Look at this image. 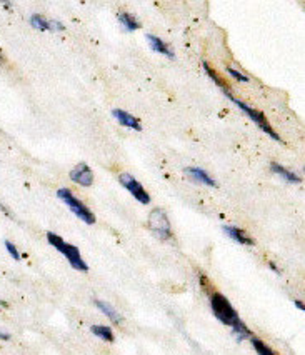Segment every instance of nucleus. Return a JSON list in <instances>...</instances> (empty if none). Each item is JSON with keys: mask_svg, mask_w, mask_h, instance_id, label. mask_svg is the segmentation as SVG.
<instances>
[{"mask_svg": "<svg viewBox=\"0 0 305 355\" xmlns=\"http://www.w3.org/2000/svg\"><path fill=\"white\" fill-rule=\"evenodd\" d=\"M270 168H272V172L277 173V175L282 177V179L286 180V182H288V184H300V182H302V179H300V177L297 175L295 172L287 171V168L282 167V165H280V164L272 162L270 164Z\"/></svg>", "mask_w": 305, "mask_h": 355, "instance_id": "f8f14e48", "label": "nucleus"}, {"mask_svg": "<svg viewBox=\"0 0 305 355\" xmlns=\"http://www.w3.org/2000/svg\"><path fill=\"white\" fill-rule=\"evenodd\" d=\"M31 24H32V27L39 28V31H42V32H52L53 31V28H52V20H47V19L44 17V15H40V14L32 15Z\"/></svg>", "mask_w": 305, "mask_h": 355, "instance_id": "2eb2a0df", "label": "nucleus"}, {"mask_svg": "<svg viewBox=\"0 0 305 355\" xmlns=\"http://www.w3.org/2000/svg\"><path fill=\"white\" fill-rule=\"evenodd\" d=\"M47 241L52 247H55V249L59 250L62 255H65V259L69 260V263L73 267V269L82 270V272L89 270V266L84 262V259H82V255H80V250L77 249L76 245H70V243H67L64 239L59 237V235L53 234V232L47 234Z\"/></svg>", "mask_w": 305, "mask_h": 355, "instance_id": "f257e3e1", "label": "nucleus"}, {"mask_svg": "<svg viewBox=\"0 0 305 355\" xmlns=\"http://www.w3.org/2000/svg\"><path fill=\"white\" fill-rule=\"evenodd\" d=\"M225 96L229 97L230 101H232L234 104H236V105L238 107V109L242 110V112L249 115V119H250V121H252L254 123H257V125H259V129H262V132H265V134L269 135L270 139L277 140V142H282V139L279 137V134H277V132H275L274 129H272V125H270V123H269V121H267V117H265V115H263V114L261 112V110H255V109H252V107H249V105H247L245 102L238 101L237 97H234L232 94H230V92H227Z\"/></svg>", "mask_w": 305, "mask_h": 355, "instance_id": "20e7f679", "label": "nucleus"}, {"mask_svg": "<svg viewBox=\"0 0 305 355\" xmlns=\"http://www.w3.org/2000/svg\"><path fill=\"white\" fill-rule=\"evenodd\" d=\"M224 232L229 235L232 241L242 243V245H254L255 243L254 239L250 237L245 230L238 229V227H236V225H224Z\"/></svg>", "mask_w": 305, "mask_h": 355, "instance_id": "1a4fd4ad", "label": "nucleus"}, {"mask_svg": "<svg viewBox=\"0 0 305 355\" xmlns=\"http://www.w3.org/2000/svg\"><path fill=\"white\" fill-rule=\"evenodd\" d=\"M185 172H187L189 175H191L193 180H197V182H202V184L209 185V187H214V189L218 187L216 180H214L212 177L209 175V172H205L204 168H199V167H189V168H185Z\"/></svg>", "mask_w": 305, "mask_h": 355, "instance_id": "9b49d317", "label": "nucleus"}, {"mask_svg": "<svg viewBox=\"0 0 305 355\" xmlns=\"http://www.w3.org/2000/svg\"><path fill=\"white\" fill-rule=\"evenodd\" d=\"M94 304L97 305V309H101L102 313H105V315L109 317L110 320L115 322V324H122V322H123L121 313L115 311V309L110 304H107V302H104V300H98V299L94 300Z\"/></svg>", "mask_w": 305, "mask_h": 355, "instance_id": "ddd939ff", "label": "nucleus"}, {"mask_svg": "<svg viewBox=\"0 0 305 355\" xmlns=\"http://www.w3.org/2000/svg\"><path fill=\"white\" fill-rule=\"evenodd\" d=\"M148 229L162 241H168L172 237L171 220H168L167 214L162 209H154L148 214Z\"/></svg>", "mask_w": 305, "mask_h": 355, "instance_id": "39448f33", "label": "nucleus"}, {"mask_svg": "<svg viewBox=\"0 0 305 355\" xmlns=\"http://www.w3.org/2000/svg\"><path fill=\"white\" fill-rule=\"evenodd\" d=\"M119 180H121L123 189H127V191H129L132 196H134L135 199L140 202V204H143V205L150 204V196H148L146 189L142 187V184H140L139 180L132 175V173H129V172L121 173Z\"/></svg>", "mask_w": 305, "mask_h": 355, "instance_id": "423d86ee", "label": "nucleus"}, {"mask_svg": "<svg viewBox=\"0 0 305 355\" xmlns=\"http://www.w3.org/2000/svg\"><path fill=\"white\" fill-rule=\"evenodd\" d=\"M3 59V57H2V53H0V60H2Z\"/></svg>", "mask_w": 305, "mask_h": 355, "instance_id": "a878e982", "label": "nucleus"}, {"mask_svg": "<svg viewBox=\"0 0 305 355\" xmlns=\"http://www.w3.org/2000/svg\"><path fill=\"white\" fill-rule=\"evenodd\" d=\"M0 210H2V212H3V214H6V216H12V214H10V210H9V209H7V207H6V205H3V204H2V200H0Z\"/></svg>", "mask_w": 305, "mask_h": 355, "instance_id": "4be33fe9", "label": "nucleus"}, {"mask_svg": "<svg viewBox=\"0 0 305 355\" xmlns=\"http://www.w3.org/2000/svg\"><path fill=\"white\" fill-rule=\"evenodd\" d=\"M119 20H121L123 28H125V31H129V32L139 31V28H140L139 20L135 19L132 14H129V12H122V14L119 15Z\"/></svg>", "mask_w": 305, "mask_h": 355, "instance_id": "4468645a", "label": "nucleus"}, {"mask_svg": "<svg viewBox=\"0 0 305 355\" xmlns=\"http://www.w3.org/2000/svg\"><path fill=\"white\" fill-rule=\"evenodd\" d=\"M204 70H205V72H207L209 73V77L210 78H212V80L214 82H216V84L218 85V87H220V89H224V92L227 94V92H230V89H229V85H227L225 84V82L224 80H222V78L220 77H218V73L216 72V70H214L212 67H210V65L207 64V62H204Z\"/></svg>", "mask_w": 305, "mask_h": 355, "instance_id": "a211bd4d", "label": "nucleus"}, {"mask_svg": "<svg viewBox=\"0 0 305 355\" xmlns=\"http://www.w3.org/2000/svg\"><path fill=\"white\" fill-rule=\"evenodd\" d=\"M0 338H2V340H10V336L9 334H3L2 330H0Z\"/></svg>", "mask_w": 305, "mask_h": 355, "instance_id": "b1692460", "label": "nucleus"}, {"mask_svg": "<svg viewBox=\"0 0 305 355\" xmlns=\"http://www.w3.org/2000/svg\"><path fill=\"white\" fill-rule=\"evenodd\" d=\"M70 179L82 187H90L94 184V172L87 164H79L70 171Z\"/></svg>", "mask_w": 305, "mask_h": 355, "instance_id": "0eeeda50", "label": "nucleus"}, {"mask_svg": "<svg viewBox=\"0 0 305 355\" xmlns=\"http://www.w3.org/2000/svg\"><path fill=\"white\" fill-rule=\"evenodd\" d=\"M269 266H270V269H272V270H275V272H277V274H280V270L277 269V267H275V263H272V262H270Z\"/></svg>", "mask_w": 305, "mask_h": 355, "instance_id": "393cba45", "label": "nucleus"}, {"mask_svg": "<svg viewBox=\"0 0 305 355\" xmlns=\"http://www.w3.org/2000/svg\"><path fill=\"white\" fill-rule=\"evenodd\" d=\"M146 39H147L148 45H150L152 51L162 53V55L168 57V59H175V53H174V51H172V47H168V45L164 42L162 39H159V37H155L152 34H147Z\"/></svg>", "mask_w": 305, "mask_h": 355, "instance_id": "9d476101", "label": "nucleus"}, {"mask_svg": "<svg viewBox=\"0 0 305 355\" xmlns=\"http://www.w3.org/2000/svg\"><path fill=\"white\" fill-rule=\"evenodd\" d=\"M6 249L9 250V254L12 255V257H14V260H20V254H19L17 247H15L14 243L9 242V241H6Z\"/></svg>", "mask_w": 305, "mask_h": 355, "instance_id": "412c9836", "label": "nucleus"}, {"mask_svg": "<svg viewBox=\"0 0 305 355\" xmlns=\"http://www.w3.org/2000/svg\"><path fill=\"white\" fill-rule=\"evenodd\" d=\"M295 307L297 309H300V311H305V305H304V302H300V300H295Z\"/></svg>", "mask_w": 305, "mask_h": 355, "instance_id": "5701e85b", "label": "nucleus"}, {"mask_svg": "<svg viewBox=\"0 0 305 355\" xmlns=\"http://www.w3.org/2000/svg\"><path fill=\"white\" fill-rule=\"evenodd\" d=\"M112 115L115 119H117V122L121 123V125L129 127V129H134V130H142V125H140L139 119L135 117V115H132V114L125 112V110H121V109H114Z\"/></svg>", "mask_w": 305, "mask_h": 355, "instance_id": "6e6552de", "label": "nucleus"}, {"mask_svg": "<svg viewBox=\"0 0 305 355\" xmlns=\"http://www.w3.org/2000/svg\"><path fill=\"white\" fill-rule=\"evenodd\" d=\"M252 345H254L255 352H257L259 355H279V354H275L274 350H272L270 347L265 344V342H262L261 338L252 337Z\"/></svg>", "mask_w": 305, "mask_h": 355, "instance_id": "6ab92c4d", "label": "nucleus"}, {"mask_svg": "<svg viewBox=\"0 0 305 355\" xmlns=\"http://www.w3.org/2000/svg\"><path fill=\"white\" fill-rule=\"evenodd\" d=\"M92 334L94 336H97L98 338H102V340L105 342H114V332L112 329L107 327V325H92Z\"/></svg>", "mask_w": 305, "mask_h": 355, "instance_id": "dca6fc26", "label": "nucleus"}, {"mask_svg": "<svg viewBox=\"0 0 305 355\" xmlns=\"http://www.w3.org/2000/svg\"><path fill=\"white\" fill-rule=\"evenodd\" d=\"M232 332H234V336L237 337V340L238 342H242V340H245V338H252V332H250L249 330V327H247V325L244 324V322H238V324H236L232 327Z\"/></svg>", "mask_w": 305, "mask_h": 355, "instance_id": "f3484780", "label": "nucleus"}, {"mask_svg": "<svg viewBox=\"0 0 305 355\" xmlns=\"http://www.w3.org/2000/svg\"><path fill=\"white\" fill-rule=\"evenodd\" d=\"M227 72H229L230 73V76H232L234 78H236V80H238V82H245V84H247V82H249L250 80V78L249 77H247V76H244V73H241V72H238V70H236V69H232V67H229V69H227Z\"/></svg>", "mask_w": 305, "mask_h": 355, "instance_id": "aec40b11", "label": "nucleus"}, {"mask_svg": "<svg viewBox=\"0 0 305 355\" xmlns=\"http://www.w3.org/2000/svg\"><path fill=\"white\" fill-rule=\"evenodd\" d=\"M210 307H212L214 315H216L222 324L229 325V327H234V325L241 322V317H238L236 309L232 307V304L229 302V299H227L225 295L218 294V292H214V294L210 295Z\"/></svg>", "mask_w": 305, "mask_h": 355, "instance_id": "f03ea898", "label": "nucleus"}, {"mask_svg": "<svg viewBox=\"0 0 305 355\" xmlns=\"http://www.w3.org/2000/svg\"><path fill=\"white\" fill-rule=\"evenodd\" d=\"M57 197H59V199L64 202V204L67 205L82 222H85V224L89 225L96 224V216L92 214V210H90L80 199H77L69 189H59V191H57Z\"/></svg>", "mask_w": 305, "mask_h": 355, "instance_id": "7ed1b4c3", "label": "nucleus"}]
</instances>
